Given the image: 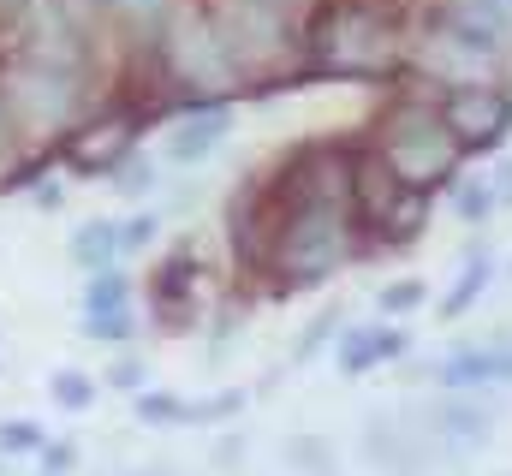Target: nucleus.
I'll list each match as a JSON object with an SVG mask.
<instances>
[{
	"label": "nucleus",
	"instance_id": "f257e3e1",
	"mask_svg": "<svg viewBox=\"0 0 512 476\" xmlns=\"http://www.w3.org/2000/svg\"><path fill=\"white\" fill-rule=\"evenodd\" d=\"M346 250H352V227H346L340 203L334 197H304L274 238V274L286 286H310V280L334 274L346 262Z\"/></svg>",
	"mask_w": 512,
	"mask_h": 476
},
{
	"label": "nucleus",
	"instance_id": "f03ea898",
	"mask_svg": "<svg viewBox=\"0 0 512 476\" xmlns=\"http://www.w3.org/2000/svg\"><path fill=\"white\" fill-rule=\"evenodd\" d=\"M382 161H387V173H393L399 185L429 191L435 179H447V173H453L459 143H453V131L441 125L435 108L405 102V108H393L387 125H382Z\"/></svg>",
	"mask_w": 512,
	"mask_h": 476
},
{
	"label": "nucleus",
	"instance_id": "7ed1b4c3",
	"mask_svg": "<svg viewBox=\"0 0 512 476\" xmlns=\"http://www.w3.org/2000/svg\"><path fill=\"white\" fill-rule=\"evenodd\" d=\"M6 114H18L30 131H60V125H72V119L84 114V72H72V66H42V60H18Z\"/></svg>",
	"mask_w": 512,
	"mask_h": 476
},
{
	"label": "nucleus",
	"instance_id": "20e7f679",
	"mask_svg": "<svg viewBox=\"0 0 512 476\" xmlns=\"http://www.w3.org/2000/svg\"><path fill=\"white\" fill-rule=\"evenodd\" d=\"M167 66H173V78L191 84V90H233V84L245 78V66H239V54H233V42H227L221 24H191V30H179L173 48H167Z\"/></svg>",
	"mask_w": 512,
	"mask_h": 476
},
{
	"label": "nucleus",
	"instance_id": "39448f33",
	"mask_svg": "<svg viewBox=\"0 0 512 476\" xmlns=\"http://www.w3.org/2000/svg\"><path fill=\"white\" fill-rule=\"evenodd\" d=\"M435 114L453 131L459 149H489V143H501V131L512 125V96L495 90V84H453Z\"/></svg>",
	"mask_w": 512,
	"mask_h": 476
},
{
	"label": "nucleus",
	"instance_id": "423d86ee",
	"mask_svg": "<svg viewBox=\"0 0 512 476\" xmlns=\"http://www.w3.org/2000/svg\"><path fill=\"white\" fill-rule=\"evenodd\" d=\"M387 60H393V42H387V30L376 24V12H340L334 18V36H322V66L328 72H382Z\"/></svg>",
	"mask_w": 512,
	"mask_h": 476
},
{
	"label": "nucleus",
	"instance_id": "0eeeda50",
	"mask_svg": "<svg viewBox=\"0 0 512 476\" xmlns=\"http://www.w3.org/2000/svg\"><path fill=\"white\" fill-rule=\"evenodd\" d=\"M507 24H512L507 0H447L441 18H435V30H441L447 42H459L465 54H477V60H501Z\"/></svg>",
	"mask_w": 512,
	"mask_h": 476
},
{
	"label": "nucleus",
	"instance_id": "6e6552de",
	"mask_svg": "<svg viewBox=\"0 0 512 476\" xmlns=\"http://www.w3.org/2000/svg\"><path fill=\"white\" fill-rule=\"evenodd\" d=\"M417 423L435 435V447H483L495 429V411L483 399H441V405H423Z\"/></svg>",
	"mask_w": 512,
	"mask_h": 476
},
{
	"label": "nucleus",
	"instance_id": "1a4fd4ad",
	"mask_svg": "<svg viewBox=\"0 0 512 476\" xmlns=\"http://www.w3.org/2000/svg\"><path fill=\"white\" fill-rule=\"evenodd\" d=\"M227 131H233V108H227V102H215V108H197V114H191L179 131H173V137H167V155H173L179 167H191V161L215 155V149L227 143Z\"/></svg>",
	"mask_w": 512,
	"mask_h": 476
},
{
	"label": "nucleus",
	"instance_id": "9d476101",
	"mask_svg": "<svg viewBox=\"0 0 512 476\" xmlns=\"http://www.w3.org/2000/svg\"><path fill=\"white\" fill-rule=\"evenodd\" d=\"M435 381L465 393V387H489V381H512V346H483V352H459V357H441L435 363Z\"/></svg>",
	"mask_w": 512,
	"mask_h": 476
},
{
	"label": "nucleus",
	"instance_id": "9b49d317",
	"mask_svg": "<svg viewBox=\"0 0 512 476\" xmlns=\"http://www.w3.org/2000/svg\"><path fill=\"white\" fill-rule=\"evenodd\" d=\"M405 352V334H393V328H352V334H340V352L334 363L346 369V375H364V369H376L387 357Z\"/></svg>",
	"mask_w": 512,
	"mask_h": 476
},
{
	"label": "nucleus",
	"instance_id": "f8f14e48",
	"mask_svg": "<svg viewBox=\"0 0 512 476\" xmlns=\"http://www.w3.org/2000/svg\"><path fill=\"white\" fill-rule=\"evenodd\" d=\"M72 256H78L84 268H108V262L120 256V227H114V221H84V233L72 238Z\"/></svg>",
	"mask_w": 512,
	"mask_h": 476
},
{
	"label": "nucleus",
	"instance_id": "ddd939ff",
	"mask_svg": "<svg viewBox=\"0 0 512 476\" xmlns=\"http://www.w3.org/2000/svg\"><path fill=\"white\" fill-rule=\"evenodd\" d=\"M286 465L310 476H334V447L322 435H304V441H286Z\"/></svg>",
	"mask_w": 512,
	"mask_h": 476
},
{
	"label": "nucleus",
	"instance_id": "4468645a",
	"mask_svg": "<svg viewBox=\"0 0 512 476\" xmlns=\"http://www.w3.org/2000/svg\"><path fill=\"white\" fill-rule=\"evenodd\" d=\"M126 292H131V280L120 268H96V280L84 292V310H126Z\"/></svg>",
	"mask_w": 512,
	"mask_h": 476
},
{
	"label": "nucleus",
	"instance_id": "2eb2a0df",
	"mask_svg": "<svg viewBox=\"0 0 512 476\" xmlns=\"http://www.w3.org/2000/svg\"><path fill=\"white\" fill-rule=\"evenodd\" d=\"M489 274H495V268H489V256H477V262L465 268V280H459V292H453V298L441 304V316H465V310H471V304L483 298V286H489Z\"/></svg>",
	"mask_w": 512,
	"mask_h": 476
},
{
	"label": "nucleus",
	"instance_id": "dca6fc26",
	"mask_svg": "<svg viewBox=\"0 0 512 476\" xmlns=\"http://www.w3.org/2000/svg\"><path fill=\"white\" fill-rule=\"evenodd\" d=\"M84 334L102 340V346H126L131 340V310H90V316H84Z\"/></svg>",
	"mask_w": 512,
	"mask_h": 476
},
{
	"label": "nucleus",
	"instance_id": "f3484780",
	"mask_svg": "<svg viewBox=\"0 0 512 476\" xmlns=\"http://www.w3.org/2000/svg\"><path fill=\"white\" fill-rule=\"evenodd\" d=\"M48 399H54L60 411H84V405L96 399V387H90V375H78V369H60V375H54V387H48Z\"/></svg>",
	"mask_w": 512,
	"mask_h": 476
},
{
	"label": "nucleus",
	"instance_id": "a211bd4d",
	"mask_svg": "<svg viewBox=\"0 0 512 476\" xmlns=\"http://www.w3.org/2000/svg\"><path fill=\"white\" fill-rule=\"evenodd\" d=\"M108 12L126 18L131 30H155V24L167 18V0H108Z\"/></svg>",
	"mask_w": 512,
	"mask_h": 476
},
{
	"label": "nucleus",
	"instance_id": "6ab92c4d",
	"mask_svg": "<svg viewBox=\"0 0 512 476\" xmlns=\"http://www.w3.org/2000/svg\"><path fill=\"white\" fill-rule=\"evenodd\" d=\"M137 417L143 423H191V405L185 399H167V393H143L137 399Z\"/></svg>",
	"mask_w": 512,
	"mask_h": 476
},
{
	"label": "nucleus",
	"instance_id": "aec40b11",
	"mask_svg": "<svg viewBox=\"0 0 512 476\" xmlns=\"http://www.w3.org/2000/svg\"><path fill=\"white\" fill-rule=\"evenodd\" d=\"M42 447V423H0V453H36Z\"/></svg>",
	"mask_w": 512,
	"mask_h": 476
},
{
	"label": "nucleus",
	"instance_id": "412c9836",
	"mask_svg": "<svg viewBox=\"0 0 512 476\" xmlns=\"http://www.w3.org/2000/svg\"><path fill=\"white\" fill-rule=\"evenodd\" d=\"M489 209H495V185H477V179H471V185L459 191V215H465V221H483Z\"/></svg>",
	"mask_w": 512,
	"mask_h": 476
},
{
	"label": "nucleus",
	"instance_id": "4be33fe9",
	"mask_svg": "<svg viewBox=\"0 0 512 476\" xmlns=\"http://www.w3.org/2000/svg\"><path fill=\"white\" fill-rule=\"evenodd\" d=\"M334 328H340V310H328V316H316V328L298 340V357H316L328 340H334Z\"/></svg>",
	"mask_w": 512,
	"mask_h": 476
},
{
	"label": "nucleus",
	"instance_id": "5701e85b",
	"mask_svg": "<svg viewBox=\"0 0 512 476\" xmlns=\"http://www.w3.org/2000/svg\"><path fill=\"white\" fill-rule=\"evenodd\" d=\"M423 304V280H399L382 292V310H417Z\"/></svg>",
	"mask_w": 512,
	"mask_h": 476
},
{
	"label": "nucleus",
	"instance_id": "b1692460",
	"mask_svg": "<svg viewBox=\"0 0 512 476\" xmlns=\"http://www.w3.org/2000/svg\"><path fill=\"white\" fill-rule=\"evenodd\" d=\"M155 227H161L155 215H137V221H126V227H120V250H143V244L155 238Z\"/></svg>",
	"mask_w": 512,
	"mask_h": 476
},
{
	"label": "nucleus",
	"instance_id": "393cba45",
	"mask_svg": "<svg viewBox=\"0 0 512 476\" xmlns=\"http://www.w3.org/2000/svg\"><path fill=\"white\" fill-rule=\"evenodd\" d=\"M36 453H42V476H66L72 465H78L72 447H36Z\"/></svg>",
	"mask_w": 512,
	"mask_h": 476
},
{
	"label": "nucleus",
	"instance_id": "a878e982",
	"mask_svg": "<svg viewBox=\"0 0 512 476\" xmlns=\"http://www.w3.org/2000/svg\"><path fill=\"white\" fill-rule=\"evenodd\" d=\"M108 381H114V387H137V381H143V363H137V357H120V363H108Z\"/></svg>",
	"mask_w": 512,
	"mask_h": 476
},
{
	"label": "nucleus",
	"instance_id": "bb28decb",
	"mask_svg": "<svg viewBox=\"0 0 512 476\" xmlns=\"http://www.w3.org/2000/svg\"><path fill=\"white\" fill-rule=\"evenodd\" d=\"M149 179H155L149 167H126V173H120V185H126V191H149Z\"/></svg>",
	"mask_w": 512,
	"mask_h": 476
},
{
	"label": "nucleus",
	"instance_id": "cd10ccee",
	"mask_svg": "<svg viewBox=\"0 0 512 476\" xmlns=\"http://www.w3.org/2000/svg\"><path fill=\"white\" fill-rule=\"evenodd\" d=\"M6 143H12V114H6V102H0V155H6Z\"/></svg>",
	"mask_w": 512,
	"mask_h": 476
},
{
	"label": "nucleus",
	"instance_id": "c85d7f7f",
	"mask_svg": "<svg viewBox=\"0 0 512 476\" xmlns=\"http://www.w3.org/2000/svg\"><path fill=\"white\" fill-rule=\"evenodd\" d=\"M262 6H274V12L286 18V12H298V6H310V0H262Z\"/></svg>",
	"mask_w": 512,
	"mask_h": 476
},
{
	"label": "nucleus",
	"instance_id": "c756f323",
	"mask_svg": "<svg viewBox=\"0 0 512 476\" xmlns=\"http://www.w3.org/2000/svg\"><path fill=\"white\" fill-rule=\"evenodd\" d=\"M501 185H507V191H501V203H512V167H507V179H501Z\"/></svg>",
	"mask_w": 512,
	"mask_h": 476
},
{
	"label": "nucleus",
	"instance_id": "7c9ffc66",
	"mask_svg": "<svg viewBox=\"0 0 512 476\" xmlns=\"http://www.w3.org/2000/svg\"><path fill=\"white\" fill-rule=\"evenodd\" d=\"M137 476H167V471H137Z\"/></svg>",
	"mask_w": 512,
	"mask_h": 476
},
{
	"label": "nucleus",
	"instance_id": "2f4dec72",
	"mask_svg": "<svg viewBox=\"0 0 512 476\" xmlns=\"http://www.w3.org/2000/svg\"><path fill=\"white\" fill-rule=\"evenodd\" d=\"M6 6H18V0H0V12H6Z\"/></svg>",
	"mask_w": 512,
	"mask_h": 476
}]
</instances>
